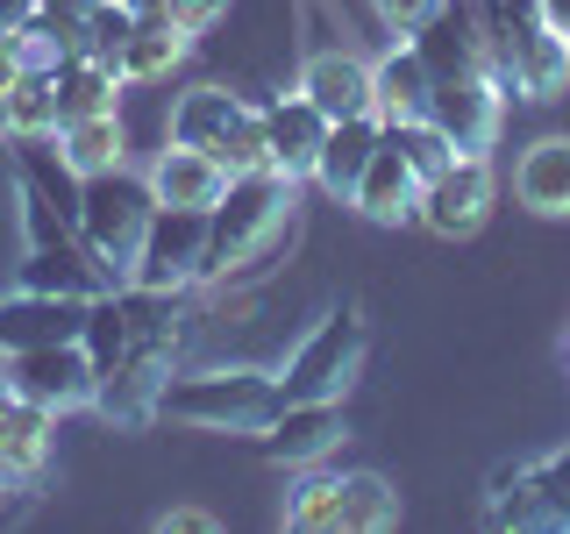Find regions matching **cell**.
Masks as SVG:
<instances>
[{
    "label": "cell",
    "mask_w": 570,
    "mask_h": 534,
    "mask_svg": "<svg viewBox=\"0 0 570 534\" xmlns=\"http://www.w3.org/2000/svg\"><path fill=\"white\" fill-rule=\"evenodd\" d=\"M364 349H371L364 314H356V307H328L307 328V343L285 356V370H278L285 399H350L356 370H364Z\"/></svg>",
    "instance_id": "ba28073f"
},
{
    "label": "cell",
    "mask_w": 570,
    "mask_h": 534,
    "mask_svg": "<svg viewBox=\"0 0 570 534\" xmlns=\"http://www.w3.org/2000/svg\"><path fill=\"white\" fill-rule=\"evenodd\" d=\"M121 307H129V343L94 378V414L115 427H150L171 385V356L186 343V328H178L186 307H178V293H150V285H121Z\"/></svg>",
    "instance_id": "6da1fadb"
},
{
    "label": "cell",
    "mask_w": 570,
    "mask_h": 534,
    "mask_svg": "<svg viewBox=\"0 0 570 534\" xmlns=\"http://www.w3.org/2000/svg\"><path fill=\"white\" fill-rule=\"evenodd\" d=\"M421 186H428V178L414 171V157H406L392 136H379V150H371L364 178H356L350 207L364 214V221H379V228H400V221H414V207H421Z\"/></svg>",
    "instance_id": "e0dca14e"
},
{
    "label": "cell",
    "mask_w": 570,
    "mask_h": 534,
    "mask_svg": "<svg viewBox=\"0 0 570 534\" xmlns=\"http://www.w3.org/2000/svg\"><path fill=\"white\" fill-rule=\"evenodd\" d=\"M563 356H570V343H563Z\"/></svg>",
    "instance_id": "ab89813d"
},
{
    "label": "cell",
    "mask_w": 570,
    "mask_h": 534,
    "mask_svg": "<svg viewBox=\"0 0 570 534\" xmlns=\"http://www.w3.org/2000/svg\"><path fill=\"white\" fill-rule=\"evenodd\" d=\"M36 14V0H0V29H22Z\"/></svg>",
    "instance_id": "d590c367"
},
{
    "label": "cell",
    "mask_w": 570,
    "mask_h": 534,
    "mask_svg": "<svg viewBox=\"0 0 570 534\" xmlns=\"http://www.w3.org/2000/svg\"><path fill=\"white\" fill-rule=\"evenodd\" d=\"M371 8H379V22H385L392 36H421V29L442 14V0H371Z\"/></svg>",
    "instance_id": "1f68e13d"
},
{
    "label": "cell",
    "mask_w": 570,
    "mask_h": 534,
    "mask_svg": "<svg viewBox=\"0 0 570 534\" xmlns=\"http://www.w3.org/2000/svg\"><path fill=\"white\" fill-rule=\"evenodd\" d=\"M36 58H29V43H22V29H0V93H8L14 79H22Z\"/></svg>",
    "instance_id": "d6a6232c"
},
{
    "label": "cell",
    "mask_w": 570,
    "mask_h": 534,
    "mask_svg": "<svg viewBox=\"0 0 570 534\" xmlns=\"http://www.w3.org/2000/svg\"><path fill=\"white\" fill-rule=\"evenodd\" d=\"M400 521V492L379 471H314L285 498V527L299 534H385Z\"/></svg>",
    "instance_id": "8992f818"
},
{
    "label": "cell",
    "mask_w": 570,
    "mask_h": 534,
    "mask_svg": "<svg viewBox=\"0 0 570 534\" xmlns=\"http://www.w3.org/2000/svg\"><path fill=\"white\" fill-rule=\"evenodd\" d=\"M492 200H499V186H492L485 157H450V165L421 186L414 221L428 236H442V243H463V236H478V228L492 221Z\"/></svg>",
    "instance_id": "7c38bea8"
},
{
    "label": "cell",
    "mask_w": 570,
    "mask_h": 534,
    "mask_svg": "<svg viewBox=\"0 0 570 534\" xmlns=\"http://www.w3.org/2000/svg\"><path fill=\"white\" fill-rule=\"evenodd\" d=\"M513 192H521V207L542 214V221H570V136L528 142L521 165H513Z\"/></svg>",
    "instance_id": "603a6c76"
},
{
    "label": "cell",
    "mask_w": 570,
    "mask_h": 534,
    "mask_svg": "<svg viewBox=\"0 0 570 534\" xmlns=\"http://www.w3.org/2000/svg\"><path fill=\"white\" fill-rule=\"evenodd\" d=\"M43 463H50V414L8 392V406H0V485L29 492L43 477Z\"/></svg>",
    "instance_id": "44dd1931"
},
{
    "label": "cell",
    "mask_w": 570,
    "mask_h": 534,
    "mask_svg": "<svg viewBox=\"0 0 570 534\" xmlns=\"http://www.w3.org/2000/svg\"><path fill=\"white\" fill-rule=\"evenodd\" d=\"M350 421H343V399H285V414L264 427V456L285 463V471H314V463H328L343 449Z\"/></svg>",
    "instance_id": "5bb4252c"
},
{
    "label": "cell",
    "mask_w": 570,
    "mask_h": 534,
    "mask_svg": "<svg viewBox=\"0 0 570 534\" xmlns=\"http://www.w3.org/2000/svg\"><path fill=\"white\" fill-rule=\"evenodd\" d=\"M385 121L379 115H350V121H328V136H321V157H314V186L328 192V200H350L356 178H364L371 150H379Z\"/></svg>",
    "instance_id": "7402d4cb"
},
{
    "label": "cell",
    "mask_w": 570,
    "mask_h": 534,
    "mask_svg": "<svg viewBox=\"0 0 570 534\" xmlns=\"http://www.w3.org/2000/svg\"><path fill=\"white\" fill-rule=\"evenodd\" d=\"M100 0H36V14L22 22V43L36 65H58L71 50H86V22H94Z\"/></svg>",
    "instance_id": "4316f807"
},
{
    "label": "cell",
    "mask_w": 570,
    "mask_h": 534,
    "mask_svg": "<svg viewBox=\"0 0 570 534\" xmlns=\"http://www.w3.org/2000/svg\"><path fill=\"white\" fill-rule=\"evenodd\" d=\"M563 43H570V29H563Z\"/></svg>",
    "instance_id": "f35d334b"
},
{
    "label": "cell",
    "mask_w": 570,
    "mask_h": 534,
    "mask_svg": "<svg viewBox=\"0 0 570 534\" xmlns=\"http://www.w3.org/2000/svg\"><path fill=\"white\" fill-rule=\"evenodd\" d=\"M193 50V29L186 22H171L165 8H150V14H136V36H129V50H121V86H150V79H171V65Z\"/></svg>",
    "instance_id": "d4e9b609"
},
{
    "label": "cell",
    "mask_w": 570,
    "mask_h": 534,
    "mask_svg": "<svg viewBox=\"0 0 570 534\" xmlns=\"http://www.w3.org/2000/svg\"><path fill=\"white\" fill-rule=\"evenodd\" d=\"M157 414L178 427H207V435H264L285 414V385L278 370H249V364H214V370H186L165 385Z\"/></svg>",
    "instance_id": "277c9868"
},
{
    "label": "cell",
    "mask_w": 570,
    "mask_h": 534,
    "mask_svg": "<svg viewBox=\"0 0 570 534\" xmlns=\"http://www.w3.org/2000/svg\"><path fill=\"white\" fill-rule=\"evenodd\" d=\"M485 521L492 527H542L570 534V449L528 456V463H499L485 485Z\"/></svg>",
    "instance_id": "9c48e42d"
},
{
    "label": "cell",
    "mask_w": 570,
    "mask_h": 534,
    "mask_svg": "<svg viewBox=\"0 0 570 534\" xmlns=\"http://www.w3.org/2000/svg\"><path fill=\"white\" fill-rule=\"evenodd\" d=\"M86 307H94V299L29 293V285H14V293L0 299V356H8V349H43V343H79V335H86Z\"/></svg>",
    "instance_id": "9a60e30c"
},
{
    "label": "cell",
    "mask_w": 570,
    "mask_h": 534,
    "mask_svg": "<svg viewBox=\"0 0 570 534\" xmlns=\"http://www.w3.org/2000/svg\"><path fill=\"white\" fill-rule=\"evenodd\" d=\"M542 14H549L557 29H570V0H542Z\"/></svg>",
    "instance_id": "8d00e7d4"
},
{
    "label": "cell",
    "mask_w": 570,
    "mask_h": 534,
    "mask_svg": "<svg viewBox=\"0 0 570 534\" xmlns=\"http://www.w3.org/2000/svg\"><path fill=\"white\" fill-rule=\"evenodd\" d=\"M0 129L8 136H58V86H50V65H29L22 79L0 93Z\"/></svg>",
    "instance_id": "f1b7e54d"
},
{
    "label": "cell",
    "mask_w": 570,
    "mask_h": 534,
    "mask_svg": "<svg viewBox=\"0 0 570 534\" xmlns=\"http://www.w3.org/2000/svg\"><path fill=\"white\" fill-rule=\"evenodd\" d=\"M200 257H207V214L200 207H157L150 228H142L136 264H129V285L186 293V285H200Z\"/></svg>",
    "instance_id": "8fae6325"
},
{
    "label": "cell",
    "mask_w": 570,
    "mask_h": 534,
    "mask_svg": "<svg viewBox=\"0 0 570 534\" xmlns=\"http://www.w3.org/2000/svg\"><path fill=\"white\" fill-rule=\"evenodd\" d=\"M0 492H8V485H0Z\"/></svg>",
    "instance_id": "60d3db41"
},
{
    "label": "cell",
    "mask_w": 570,
    "mask_h": 534,
    "mask_svg": "<svg viewBox=\"0 0 570 534\" xmlns=\"http://www.w3.org/2000/svg\"><path fill=\"white\" fill-rule=\"evenodd\" d=\"M58 150H65V165L79 171V178H94V171H115L121 157H129V136H121V115L107 107V115L65 121V129H58Z\"/></svg>",
    "instance_id": "83f0119b"
},
{
    "label": "cell",
    "mask_w": 570,
    "mask_h": 534,
    "mask_svg": "<svg viewBox=\"0 0 570 534\" xmlns=\"http://www.w3.org/2000/svg\"><path fill=\"white\" fill-rule=\"evenodd\" d=\"M299 93H307L328 121L371 115V65L350 58V50H314V58L299 65Z\"/></svg>",
    "instance_id": "d6986e66"
},
{
    "label": "cell",
    "mask_w": 570,
    "mask_h": 534,
    "mask_svg": "<svg viewBox=\"0 0 570 534\" xmlns=\"http://www.w3.org/2000/svg\"><path fill=\"white\" fill-rule=\"evenodd\" d=\"M293 178H278L272 165L264 171H236L228 192L207 207V257H200V285L236 278L243 264H257L285 228H293Z\"/></svg>",
    "instance_id": "3957f363"
},
{
    "label": "cell",
    "mask_w": 570,
    "mask_h": 534,
    "mask_svg": "<svg viewBox=\"0 0 570 534\" xmlns=\"http://www.w3.org/2000/svg\"><path fill=\"white\" fill-rule=\"evenodd\" d=\"M222 521L214 513H200V506H171V513H157V534H214Z\"/></svg>",
    "instance_id": "836d02e7"
},
{
    "label": "cell",
    "mask_w": 570,
    "mask_h": 534,
    "mask_svg": "<svg viewBox=\"0 0 570 534\" xmlns=\"http://www.w3.org/2000/svg\"><path fill=\"white\" fill-rule=\"evenodd\" d=\"M321 136H328V115L299 93H278L272 107H264V165H272L278 178H314V157H321Z\"/></svg>",
    "instance_id": "2e32d148"
},
{
    "label": "cell",
    "mask_w": 570,
    "mask_h": 534,
    "mask_svg": "<svg viewBox=\"0 0 570 534\" xmlns=\"http://www.w3.org/2000/svg\"><path fill=\"white\" fill-rule=\"evenodd\" d=\"M150 214H157V192H150V171H129V165H115V171H94L79 186V243L94 249V257L107 264L115 278H129V264H136V249H142V228H150Z\"/></svg>",
    "instance_id": "5b68a950"
},
{
    "label": "cell",
    "mask_w": 570,
    "mask_h": 534,
    "mask_svg": "<svg viewBox=\"0 0 570 534\" xmlns=\"http://www.w3.org/2000/svg\"><path fill=\"white\" fill-rule=\"evenodd\" d=\"M129 36H136V8H129V0H100L94 22H86V58H100V65L121 71V50H129Z\"/></svg>",
    "instance_id": "f546056e"
},
{
    "label": "cell",
    "mask_w": 570,
    "mask_h": 534,
    "mask_svg": "<svg viewBox=\"0 0 570 534\" xmlns=\"http://www.w3.org/2000/svg\"><path fill=\"white\" fill-rule=\"evenodd\" d=\"M0 385H8L14 399L43 406V414L58 421V414H79V406H94V356H86V343L8 349V356H0Z\"/></svg>",
    "instance_id": "30bf717a"
},
{
    "label": "cell",
    "mask_w": 570,
    "mask_h": 534,
    "mask_svg": "<svg viewBox=\"0 0 570 534\" xmlns=\"http://www.w3.org/2000/svg\"><path fill=\"white\" fill-rule=\"evenodd\" d=\"M428 86H435V71H428L421 50L400 36V43L371 65V115L379 121H421L428 115Z\"/></svg>",
    "instance_id": "cb8c5ba5"
},
{
    "label": "cell",
    "mask_w": 570,
    "mask_h": 534,
    "mask_svg": "<svg viewBox=\"0 0 570 534\" xmlns=\"http://www.w3.org/2000/svg\"><path fill=\"white\" fill-rule=\"evenodd\" d=\"M222 8H228V0H165V14H171V22H186L193 36H200V29H207Z\"/></svg>",
    "instance_id": "e575fe53"
},
{
    "label": "cell",
    "mask_w": 570,
    "mask_h": 534,
    "mask_svg": "<svg viewBox=\"0 0 570 534\" xmlns=\"http://www.w3.org/2000/svg\"><path fill=\"white\" fill-rule=\"evenodd\" d=\"M129 8H136V14H150V8H165V0H129Z\"/></svg>",
    "instance_id": "74e56055"
},
{
    "label": "cell",
    "mask_w": 570,
    "mask_h": 534,
    "mask_svg": "<svg viewBox=\"0 0 570 534\" xmlns=\"http://www.w3.org/2000/svg\"><path fill=\"white\" fill-rule=\"evenodd\" d=\"M171 142L222 157L228 171H264V107H249L228 86H193L171 100Z\"/></svg>",
    "instance_id": "52a82bcc"
},
{
    "label": "cell",
    "mask_w": 570,
    "mask_h": 534,
    "mask_svg": "<svg viewBox=\"0 0 570 534\" xmlns=\"http://www.w3.org/2000/svg\"><path fill=\"white\" fill-rule=\"evenodd\" d=\"M228 178H236V171H228L222 157L171 142V150L150 165V192H157V207H200V214H207V207L228 192Z\"/></svg>",
    "instance_id": "ffe728a7"
},
{
    "label": "cell",
    "mask_w": 570,
    "mask_h": 534,
    "mask_svg": "<svg viewBox=\"0 0 570 534\" xmlns=\"http://www.w3.org/2000/svg\"><path fill=\"white\" fill-rule=\"evenodd\" d=\"M428 121H435L463 157H485L499 142V121H507V93H499L492 71H450V79L428 86Z\"/></svg>",
    "instance_id": "4fadbf2b"
},
{
    "label": "cell",
    "mask_w": 570,
    "mask_h": 534,
    "mask_svg": "<svg viewBox=\"0 0 570 534\" xmlns=\"http://www.w3.org/2000/svg\"><path fill=\"white\" fill-rule=\"evenodd\" d=\"M421 50V65L435 79L450 71H485V22H478V0H442V14L428 22L421 36H406Z\"/></svg>",
    "instance_id": "ac0fdd59"
},
{
    "label": "cell",
    "mask_w": 570,
    "mask_h": 534,
    "mask_svg": "<svg viewBox=\"0 0 570 534\" xmlns=\"http://www.w3.org/2000/svg\"><path fill=\"white\" fill-rule=\"evenodd\" d=\"M385 136L400 142L406 157H414V171H421V178H435L442 165H450V157H463V150H456V142L442 136V129H435L428 115H421V121H385Z\"/></svg>",
    "instance_id": "4dcf8cb0"
},
{
    "label": "cell",
    "mask_w": 570,
    "mask_h": 534,
    "mask_svg": "<svg viewBox=\"0 0 570 534\" xmlns=\"http://www.w3.org/2000/svg\"><path fill=\"white\" fill-rule=\"evenodd\" d=\"M485 22V71L507 100H557L570 79V43L542 14V0H478Z\"/></svg>",
    "instance_id": "7a4b0ae2"
},
{
    "label": "cell",
    "mask_w": 570,
    "mask_h": 534,
    "mask_svg": "<svg viewBox=\"0 0 570 534\" xmlns=\"http://www.w3.org/2000/svg\"><path fill=\"white\" fill-rule=\"evenodd\" d=\"M50 86H58V129H65V121H86V115H107V107H115L121 71L86 58V50H71V58L50 65Z\"/></svg>",
    "instance_id": "484cf974"
}]
</instances>
